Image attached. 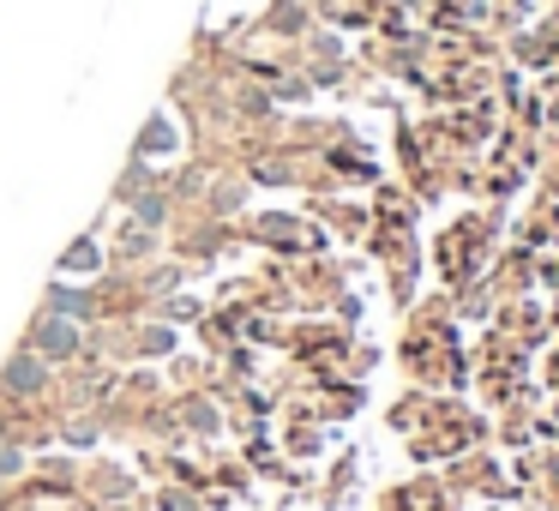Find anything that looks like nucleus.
Returning <instances> with one entry per match:
<instances>
[{
	"instance_id": "obj_1",
	"label": "nucleus",
	"mask_w": 559,
	"mask_h": 511,
	"mask_svg": "<svg viewBox=\"0 0 559 511\" xmlns=\"http://www.w3.org/2000/svg\"><path fill=\"white\" fill-rule=\"evenodd\" d=\"M0 385H7V391H19V397H31V391H43V385H49V361H43L37 349L13 355V361H7V373H0Z\"/></svg>"
},
{
	"instance_id": "obj_5",
	"label": "nucleus",
	"mask_w": 559,
	"mask_h": 511,
	"mask_svg": "<svg viewBox=\"0 0 559 511\" xmlns=\"http://www.w3.org/2000/svg\"><path fill=\"white\" fill-rule=\"evenodd\" d=\"M91 259H97V247H91V241H79V247H73V253H67V265H73V271H79V265H91Z\"/></svg>"
},
{
	"instance_id": "obj_2",
	"label": "nucleus",
	"mask_w": 559,
	"mask_h": 511,
	"mask_svg": "<svg viewBox=\"0 0 559 511\" xmlns=\"http://www.w3.org/2000/svg\"><path fill=\"white\" fill-rule=\"evenodd\" d=\"M73 349H79V331L67 325V319H43L37 325V355L43 361H49V355L61 361V355H73Z\"/></svg>"
},
{
	"instance_id": "obj_6",
	"label": "nucleus",
	"mask_w": 559,
	"mask_h": 511,
	"mask_svg": "<svg viewBox=\"0 0 559 511\" xmlns=\"http://www.w3.org/2000/svg\"><path fill=\"white\" fill-rule=\"evenodd\" d=\"M139 217H145V223H163V199H139Z\"/></svg>"
},
{
	"instance_id": "obj_3",
	"label": "nucleus",
	"mask_w": 559,
	"mask_h": 511,
	"mask_svg": "<svg viewBox=\"0 0 559 511\" xmlns=\"http://www.w3.org/2000/svg\"><path fill=\"white\" fill-rule=\"evenodd\" d=\"M49 301H55V313H67V319H79V313H85V295H73V289H55Z\"/></svg>"
},
{
	"instance_id": "obj_4",
	"label": "nucleus",
	"mask_w": 559,
	"mask_h": 511,
	"mask_svg": "<svg viewBox=\"0 0 559 511\" xmlns=\"http://www.w3.org/2000/svg\"><path fill=\"white\" fill-rule=\"evenodd\" d=\"M19 463H25V457H19V445H0V475H19Z\"/></svg>"
}]
</instances>
